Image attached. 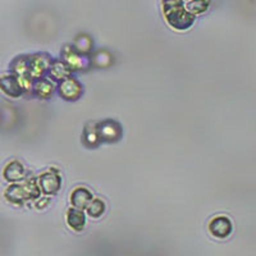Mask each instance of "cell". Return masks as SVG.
<instances>
[{"mask_svg":"<svg viewBox=\"0 0 256 256\" xmlns=\"http://www.w3.org/2000/svg\"><path fill=\"white\" fill-rule=\"evenodd\" d=\"M163 14L166 24L178 31H184L195 22V16L191 14L182 0H163Z\"/></svg>","mask_w":256,"mask_h":256,"instance_id":"obj_1","label":"cell"},{"mask_svg":"<svg viewBox=\"0 0 256 256\" xmlns=\"http://www.w3.org/2000/svg\"><path fill=\"white\" fill-rule=\"evenodd\" d=\"M41 195V190L38 184V178H24L20 182L10 184L6 188V196L9 202L16 205H20L30 200H38Z\"/></svg>","mask_w":256,"mask_h":256,"instance_id":"obj_2","label":"cell"},{"mask_svg":"<svg viewBox=\"0 0 256 256\" xmlns=\"http://www.w3.org/2000/svg\"><path fill=\"white\" fill-rule=\"evenodd\" d=\"M95 127L102 144H116L120 141L123 136L122 126L114 120H104L95 123Z\"/></svg>","mask_w":256,"mask_h":256,"instance_id":"obj_3","label":"cell"},{"mask_svg":"<svg viewBox=\"0 0 256 256\" xmlns=\"http://www.w3.org/2000/svg\"><path fill=\"white\" fill-rule=\"evenodd\" d=\"M52 60H54V58L48 52H38V54L28 56V73H27V77H30L31 80L46 77Z\"/></svg>","mask_w":256,"mask_h":256,"instance_id":"obj_4","label":"cell"},{"mask_svg":"<svg viewBox=\"0 0 256 256\" xmlns=\"http://www.w3.org/2000/svg\"><path fill=\"white\" fill-rule=\"evenodd\" d=\"M62 60L67 64L72 72H81V70H86L92 66L91 62V56H84L80 54L72 46H66L62 50Z\"/></svg>","mask_w":256,"mask_h":256,"instance_id":"obj_5","label":"cell"},{"mask_svg":"<svg viewBox=\"0 0 256 256\" xmlns=\"http://www.w3.org/2000/svg\"><path fill=\"white\" fill-rule=\"evenodd\" d=\"M38 184L41 194L48 196L56 195L62 188V177L56 168H50L38 177Z\"/></svg>","mask_w":256,"mask_h":256,"instance_id":"obj_6","label":"cell"},{"mask_svg":"<svg viewBox=\"0 0 256 256\" xmlns=\"http://www.w3.org/2000/svg\"><path fill=\"white\" fill-rule=\"evenodd\" d=\"M56 92L62 99L67 100V102H76L84 94V86L78 80H76L73 76H70L64 78L63 81L58 82Z\"/></svg>","mask_w":256,"mask_h":256,"instance_id":"obj_7","label":"cell"},{"mask_svg":"<svg viewBox=\"0 0 256 256\" xmlns=\"http://www.w3.org/2000/svg\"><path fill=\"white\" fill-rule=\"evenodd\" d=\"M0 90L3 91V94H6V96L13 98V99H18V98L26 94L24 86L20 81V77L14 73L0 77Z\"/></svg>","mask_w":256,"mask_h":256,"instance_id":"obj_8","label":"cell"},{"mask_svg":"<svg viewBox=\"0 0 256 256\" xmlns=\"http://www.w3.org/2000/svg\"><path fill=\"white\" fill-rule=\"evenodd\" d=\"M54 91H56L54 82L50 78H48V77H41V78L34 80V82H32L31 92L35 96H38V99H52Z\"/></svg>","mask_w":256,"mask_h":256,"instance_id":"obj_9","label":"cell"},{"mask_svg":"<svg viewBox=\"0 0 256 256\" xmlns=\"http://www.w3.org/2000/svg\"><path fill=\"white\" fill-rule=\"evenodd\" d=\"M209 230L216 238H226L232 233V223L227 216H216L209 223Z\"/></svg>","mask_w":256,"mask_h":256,"instance_id":"obj_10","label":"cell"},{"mask_svg":"<svg viewBox=\"0 0 256 256\" xmlns=\"http://www.w3.org/2000/svg\"><path fill=\"white\" fill-rule=\"evenodd\" d=\"M94 198L90 190L86 187H76L70 194V204L73 208L84 210Z\"/></svg>","mask_w":256,"mask_h":256,"instance_id":"obj_11","label":"cell"},{"mask_svg":"<svg viewBox=\"0 0 256 256\" xmlns=\"http://www.w3.org/2000/svg\"><path fill=\"white\" fill-rule=\"evenodd\" d=\"M27 173L26 169L20 162L17 160H13L8 166L4 168L3 172V177L6 178V180L8 182H12V184H16V182H20V180H24L26 178Z\"/></svg>","mask_w":256,"mask_h":256,"instance_id":"obj_12","label":"cell"},{"mask_svg":"<svg viewBox=\"0 0 256 256\" xmlns=\"http://www.w3.org/2000/svg\"><path fill=\"white\" fill-rule=\"evenodd\" d=\"M70 74H72V70L68 68L67 64L64 63L63 60H56V59H54L52 66H50L46 77L52 80V82L58 84V82L63 81L64 78L70 77Z\"/></svg>","mask_w":256,"mask_h":256,"instance_id":"obj_13","label":"cell"},{"mask_svg":"<svg viewBox=\"0 0 256 256\" xmlns=\"http://www.w3.org/2000/svg\"><path fill=\"white\" fill-rule=\"evenodd\" d=\"M67 223L76 232L84 230V226H86V216H84V210L70 208L67 212Z\"/></svg>","mask_w":256,"mask_h":256,"instance_id":"obj_14","label":"cell"},{"mask_svg":"<svg viewBox=\"0 0 256 256\" xmlns=\"http://www.w3.org/2000/svg\"><path fill=\"white\" fill-rule=\"evenodd\" d=\"M72 48L80 54L91 56V52L94 50V41L91 36L86 35V34H81V35H77V38H74Z\"/></svg>","mask_w":256,"mask_h":256,"instance_id":"obj_15","label":"cell"},{"mask_svg":"<svg viewBox=\"0 0 256 256\" xmlns=\"http://www.w3.org/2000/svg\"><path fill=\"white\" fill-rule=\"evenodd\" d=\"M82 142L86 148H95L100 145L99 136H98V132H96L95 123H88L84 130V134H82Z\"/></svg>","mask_w":256,"mask_h":256,"instance_id":"obj_16","label":"cell"},{"mask_svg":"<svg viewBox=\"0 0 256 256\" xmlns=\"http://www.w3.org/2000/svg\"><path fill=\"white\" fill-rule=\"evenodd\" d=\"M84 210H86V214L88 216H91L94 219H98L100 216H102V214L106 210V205H105V202L102 198H92L90 204L88 205V208Z\"/></svg>","mask_w":256,"mask_h":256,"instance_id":"obj_17","label":"cell"},{"mask_svg":"<svg viewBox=\"0 0 256 256\" xmlns=\"http://www.w3.org/2000/svg\"><path fill=\"white\" fill-rule=\"evenodd\" d=\"M91 62L92 66H96L98 68H106L112 63V56L105 50H100L95 56H91Z\"/></svg>","mask_w":256,"mask_h":256,"instance_id":"obj_18","label":"cell"},{"mask_svg":"<svg viewBox=\"0 0 256 256\" xmlns=\"http://www.w3.org/2000/svg\"><path fill=\"white\" fill-rule=\"evenodd\" d=\"M184 6H186V9L191 14L196 17L198 14H201V13H204L206 10L209 3H208L206 0H190Z\"/></svg>","mask_w":256,"mask_h":256,"instance_id":"obj_19","label":"cell"},{"mask_svg":"<svg viewBox=\"0 0 256 256\" xmlns=\"http://www.w3.org/2000/svg\"><path fill=\"white\" fill-rule=\"evenodd\" d=\"M50 204V198H38V201H36L35 206L38 208V209H44L45 206H48V205Z\"/></svg>","mask_w":256,"mask_h":256,"instance_id":"obj_20","label":"cell"}]
</instances>
